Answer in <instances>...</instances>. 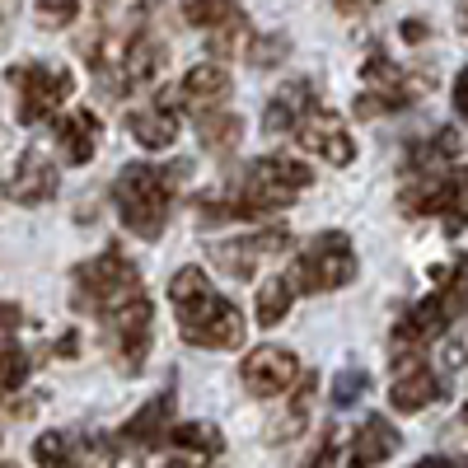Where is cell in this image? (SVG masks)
Listing matches in <instances>:
<instances>
[{"mask_svg": "<svg viewBox=\"0 0 468 468\" xmlns=\"http://www.w3.org/2000/svg\"><path fill=\"white\" fill-rule=\"evenodd\" d=\"M314 183V169H304L300 160H282V154H262V160L244 165V174L234 178L229 202H202V225L216 220H258L271 211H286L300 192Z\"/></svg>", "mask_w": 468, "mask_h": 468, "instance_id": "1", "label": "cell"}, {"mask_svg": "<svg viewBox=\"0 0 468 468\" xmlns=\"http://www.w3.org/2000/svg\"><path fill=\"white\" fill-rule=\"evenodd\" d=\"M169 300L178 309V333L192 346H207V351H234L244 346V314L239 304L225 300L202 267H178L174 282H169Z\"/></svg>", "mask_w": 468, "mask_h": 468, "instance_id": "2", "label": "cell"}, {"mask_svg": "<svg viewBox=\"0 0 468 468\" xmlns=\"http://www.w3.org/2000/svg\"><path fill=\"white\" fill-rule=\"evenodd\" d=\"M187 169L192 165H183V160L178 165H127L112 178L117 220H122L136 239H160L165 225H169L178 187L187 183Z\"/></svg>", "mask_w": 468, "mask_h": 468, "instance_id": "3", "label": "cell"}, {"mask_svg": "<svg viewBox=\"0 0 468 468\" xmlns=\"http://www.w3.org/2000/svg\"><path fill=\"white\" fill-rule=\"evenodd\" d=\"M70 286H75V309H80V314H94V319H108L112 309H122V304H132V300L145 295L141 267L117 244H108L99 258L75 267L70 271Z\"/></svg>", "mask_w": 468, "mask_h": 468, "instance_id": "4", "label": "cell"}, {"mask_svg": "<svg viewBox=\"0 0 468 468\" xmlns=\"http://www.w3.org/2000/svg\"><path fill=\"white\" fill-rule=\"evenodd\" d=\"M436 277V291L417 300L408 314L394 324V333H388V346H394V356H417V351L426 342H436L441 333H450V324L459 319V309H463V286H459V258L436 267L431 271Z\"/></svg>", "mask_w": 468, "mask_h": 468, "instance_id": "5", "label": "cell"}, {"mask_svg": "<svg viewBox=\"0 0 468 468\" xmlns=\"http://www.w3.org/2000/svg\"><path fill=\"white\" fill-rule=\"evenodd\" d=\"M286 282H291L295 295L300 291L304 295L342 291L346 282H356V249H351V239L342 229H324V234H314V239L300 249V258L286 271Z\"/></svg>", "mask_w": 468, "mask_h": 468, "instance_id": "6", "label": "cell"}, {"mask_svg": "<svg viewBox=\"0 0 468 468\" xmlns=\"http://www.w3.org/2000/svg\"><path fill=\"white\" fill-rule=\"evenodd\" d=\"M5 80L15 85V112L24 127H37L75 94V75L66 66H48V61H15L5 70Z\"/></svg>", "mask_w": 468, "mask_h": 468, "instance_id": "7", "label": "cell"}, {"mask_svg": "<svg viewBox=\"0 0 468 468\" xmlns=\"http://www.w3.org/2000/svg\"><path fill=\"white\" fill-rule=\"evenodd\" d=\"M399 207L408 216H445V229L459 234L463 229V174L445 169V174H417L403 183Z\"/></svg>", "mask_w": 468, "mask_h": 468, "instance_id": "8", "label": "cell"}, {"mask_svg": "<svg viewBox=\"0 0 468 468\" xmlns=\"http://www.w3.org/2000/svg\"><path fill=\"white\" fill-rule=\"evenodd\" d=\"M103 346L112 366L122 375H141L145 370V351H150V300H132L122 309H112L103 319Z\"/></svg>", "mask_w": 468, "mask_h": 468, "instance_id": "9", "label": "cell"}, {"mask_svg": "<svg viewBox=\"0 0 468 468\" xmlns=\"http://www.w3.org/2000/svg\"><path fill=\"white\" fill-rule=\"evenodd\" d=\"M361 75L370 80V90L356 99V112H361V117L399 112V108L417 103V94H421V85H426V75H403L399 66H388V61H384V52H370Z\"/></svg>", "mask_w": 468, "mask_h": 468, "instance_id": "10", "label": "cell"}, {"mask_svg": "<svg viewBox=\"0 0 468 468\" xmlns=\"http://www.w3.org/2000/svg\"><path fill=\"white\" fill-rule=\"evenodd\" d=\"M445 399V375L417 351V356H394V384H388V403L394 412H421Z\"/></svg>", "mask_w": 468, "mask_h": 468, "instance_id": "11", "label": "cell"}, {"mask_svg": "<svg viewBox=\"0 0 468 468\" xmlns=\"http://www.w3.org/2000/svg\"><path fill=\"white\" fill-rule=\"evenodd\" d=\"M295 141L309 154H319L324 165H333V169H346L351 160H356V141H351L342 117L328 112V108H309L300 122H295Z\"/></svg>", "mask_w": 468, "mask_h": 468, "instance_id": "12", "label": "cell"}, {"mask_svg": "<svg viewBox=\"0 0 468 468\" xmlns=\"http://www.w3.org/2000/svg\"><path fill=\"white\" fill-rule=\"evenodd\" d=\"M291 249V229L286 225H271V229H258V234H244V239H225V244H211V262L229 277H253L262 258H277Z\"/></svg>", "mask_w": 468, "mask_h": 468, "instance_id": "13", "label": "cell"}, {"mask_svg": "<svg viewBox=\"0 0 468 468\" xmlns=\"http://www.w3.org/2000/svg\"><path fill=\"white\" fill-rule=\"evenodd\" d=\"M295 375H300V361L286 346H253L239 366V379L253 399H282L295 384Z\"/></svg>", "mask_w": 468, "mask_h": 468, "instance_id": "14", "label": "cell"}, {"mask_svg": "<svg viewBox=\"0 0 468 468\" xmlns=\"http://www.w3.org/2000/svg\"><path fill=\"white\" fill-rule=\"evenodd\" d=\"M57 187H61L57 165H52L37 145L24 150V154H19V165H15V178H10V197H15L19 207H43V202L57 197Z\"/></svg>", "mask_w": 468, "mask_h": 468, "instance_id": "15", "label": "cell"}, {"mask_svg": "<svg viewBox=\"0 0 468 468\" xmlns=\"http://www.w3.org/2000/svg\"><path fill=\"white\" fill-rule=\"evenodd\" d=\"M183 19L192 28L216 33V52L234 48V37L244 33V5L239 0H183Z\"/></svg>", "mask_w": 468, "mask_h": 468, "instance_id": "16", "label": "cell"}, {"mask_svg": "<svg viewBox=\"0 0 468 468\" xmlns=\"http://www.w3.org/2000/svg\"><path fill=\"white\" fill-rule=\"evenodd\" d=\"M225 99H229V70L220 66V61H202V66H192L187 75H183V85H178V103L183 108H192V112H216V108H225Z\"/></svg>", "mask_w": 468, "mask_h": 468, "instance_id": "17", "label": "cell"}, {"mask_svg": "<svg viewBox=\"0 0 468 468\" xmlns=\"http://www.w3.org/2000/svg\"><path fill=\"white\" fill-rule=\"evenodd\" d=\"M52 136H57V145H61V154H66L70 165H90L94 154H99L103 127H99L94 108H75V112H66L61 122L52 127Z\"/></svg>", "mask_w": 468, "mask_h": 468, "instance_id": "18", "label": "cell"}, {"mask_svg": "<svg viewBox=\"0 0 468 468\" xmlns=\"http://www.w3.org/2000/svg\"><path fill=\"white\" fill-rule=\"evenodd\" d=\"M127 132L145 150H169L178 141V108L169 99H154L150 108H132L127 112Z\"/></svg>", "mask_w": 468, "mask_h": 468, "instance_id": "19", "label": "cell"}, {"mask_svg": "<svg viewBox=\"0 0 468 468\" xmlns=\"http://www.w3.org/2000/svg\"><path fill=\"white\" fill-rule=\"evenodd\" d=\"M399 445H403V436H399L384 417H366V421L356 426V436H351L346 468H375V463H384L388 454H394Z\"/></svg>", "mask_w": 468, "mask_h": 468, "instance_id": "20", "label": "cell"}, {"mask_svg": "<svg viewBox=\"0 0 468 468\" xmlns=\"http://www.w3.org/2000/svg\"><path fill=\"white\" fill-rule=\"evenodd\" d=\"M459 154H463V141H459V127H441L431 141H417L412 150H408V178H417V174H445V169H454L459 165Z\"/></svg>", "mask_w": 468, "mask_h": 468, "instance_id": "21", "label": "cell"}, {"mask_svg": "<svg viewBox=\"0 0 468 468\" xmlns=\"http://www.w3.org/2000/svg\"><path fill=\"white\" fill-rule=\"evenodd\" d=\"M169 421H174V388L154 394L141 412H132L117 441H122V445H160L165 431H169Z\"/></svg>", "mask_w": 468, "mask_h": 468, "instance_id": "22", "label": "cell"}, {"mask_svg": "<svg viewBox=\"0 0 468 468\" xmlns=\"http://www.w3.org/2000/svg\"><path fill=\"white\" fill-rule=\"evenodd\" d=\"M309 108H319V103H314V85H309V80H291L286 90L271 94V103H267V112H262V132H271V136L295 132V122H300Z\"/></svg>", "mask_w": 468, "mask_h": 468, "instance_id": "23", "label": "cell"}, {"mask_svg": "<svg viewBox=\"0 0 468 468\" xmlns=\"http://www.w3.org/2000/svg\"><path fill=\"white\" fill-rule=\"evenodd\" d=\"M197 136H202V150L211 154H234L244 141V117L239 112H229V108H216V112H202L197 117Z\"/></svg>", "mask_w": 468, "mask_h": 468, "instance_id": "24", "label": "cell"}, {"mask_svg": "<svg viewBox=\"0 0 468 468\" xmlns=\"http://www.w3.org/2000/svg\"><path fill=\"white\" fill-rule=\"evenodd\" d=\"M291 304H295V291H291V282H286V271H277V277H267V282L258 286L253 314H258L262 328H277V324L291 314Z\"/></svg>", "mask_w": 468, "mask_h": 468, "instance_id": "25", "label": "cell"}, {"mask_svg": "<svg viewBox=\"0 0 468 468\" xmlns=\"http://www.w3.org/2000/svg\"><path fill=\"white\" fill-rule=\"evenodd\" d=\"M165 441L174 450H192V454H202V459H216L225 445H220V431L216 426H202V421H183V426H169Z\"/></svg>", "mask_w": 468, "mask_h": 468, "instance_id": "26", "label": "cell"}, {"mask_svg": "<svg viewBox=\"0 0 468 468\" xmlns=\"http://www.w3.org/2000/svg\"><path fill=\"white\" fill-rule=\"evenodd\" d=\"M33 454H37L43 468H80V459H75V441L66 431H48L43 441L33 445Z\"/></svg>", "mask_w": 468, "mask_h": 468, "instance_id": "27", "label": "cell"}, {"mask_svg": "<svg viewBox=\"0 0 468 468\" xmlns=\"http://www.w3.org/2000/svg\"><path fill=\"white\" fill-rule=\"evenodd\" d=\"M28 379V356L19 346H10V342H0V399L5 394H15V388Z\"/></svg>", "mask_w": 468, "mask_h": 468, "instance_id": "28", "label": "cell"}, {"mask_svg": "<svg viewBox=\"0 0 468 468\" xmlns=\"http://www.w3.org/2000/svg\"><path fill=\"white\" fill-rule=\"evenodd\" d=\"M366 388H370V375L361 366H346L337 379H333V403L337 408H351L356 399H366Z\"/></svg>", "mask_w": 468, "mask_h": 468, "instance_id": "29", "label": "cell"}, {"mask_svg": "<svg viewBox=\"0 0 468 468\" xmlns=\"http://www.w3.org/2000/svg\"><path fill=\"white\" fill-rule=\"evenodd\" d=\"M80 19V0H37V24L43 28H66Z\"/></svg>", "mask_w": 468, "mask_h": 468, "instance_id": "30", "label": "cell"}, {"mask_svg": "<svg viewBox=\"0 0 468 468\" xmlns=\"http://www.w3.org/2000/svg\"><path fill=\"white\" fill-rule=\"evenodd\" d=\"M244 52H249L253 66H277V61L291 52V43H286L282 33H271V37H249V48H244Z\"/></svg>", "mask_w": 468, "mask_h": 468, "instance_id": "31", "label": "cell"}, {"mask_svg": "<svg viewBox=\"0 0 468 468\" xmlns=\"http://www.w3.org/2000/svg\"><path fill=\"white\" fill-rule=\"evenodd\" d=\"M304 468H337V426H324V441L304 459Z\"/></svg>", "mask_w": 468, "mask_h": 468, "instance_id": "32", "label": "cell"}, {"mask_svg": "<svg viewBox=\"0 0 468 468\" xmlns=\"http://www.w3.org/2000/svg\"><path fill=\"white\" fill-rule=\"evenodd\" d=\"M24 324V309L15 300H0V333H15Z\"/></svg>", "mask_w": 468, "mask_h": 468, "instance_id": "33", "label": "cell"}, {"mask_svg": "<svg viewBox=\"0 0 468 468\" xmlns=\"http://www.w3.org/2000/svg\"><path fill=\"white\" fill-rule=\"evenodd\" d=\"M333 5H337L342 15H361V10H370V5H379V0H333Z\"/></svg>", "mask_w": 468, "mask_h": 468, "instance_id": "34", "label": "cell"}, {"mask_svg": "<svg viewBox=\"0 0 468 468\" xmlns=\"http://www.w3.org/2000/svg\"><path fill=\"white\" fill-rule=\"evenodd\" d=\"M412 468H454V459H445V454H431V459H417Z\"/></svg>", "mask_w": 468, "mask_h": 468, "instance_id": "35", "label": "cell"}, {"mask_svg": "<svg viewBox=\"0 0 468 468\" xmlns=\"http://www.w3.org/2000/svg\"><path fill=\"white\" fill-rule=\"evenodd\" d=\"M403 37H408V43H421V37H426V24H403Z\"/></svg>", "mask_w": 468, "mask_h": 468, "instance_id": "36", "label": "cell"}, {"mask_svg": "<svg viewBox=\"0 0 468 468\" xmlns=\"http://www.w3.org/2000/svg\"><path fill=\"white\" fill-rule=\"evenodd\" d=\"M75 351H80V337L66 333V337H61V356H75Z\"/></svg>", "mask_w": 468, "mask_h": 468, "instance_id": "37", "label": "cell"}, {"mask_svg": "<svg viewBox=\"0 0 468 468\" xmlns=\"http://www.w3.org/2000/svg\"><path fill=\"white\" fill-rule=\"evenodd\" d=\"M15 5H19V0H0V15H10Z\"/></svg>", "mask_w": 468, "mask_h": 468, "instance_id": "38", "label": "cell"}]
</instances>
